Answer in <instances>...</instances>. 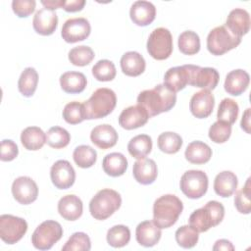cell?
Segmentation results:
<instances>
[{"label": "cell", "mask_w": 251, "mask_h": 251, "mask_svg": "<svg viewBox=\"0 0 251 251\" xmlns=\"http://www.w3.org/2000/svg\"><path fill=\"white\" fill-rule=\"evenodd\" d=\"M176 102V94L164 84H158L152 89H146L137 96V104L143 107L149 117L170 111Z\"/></svg>", "instance_id": "1"}, {"label": "cell", "mask_w": 251, "mask_h": 251, "mask_svg": "<svg viewBox=\"0 0 251 251\" xmlns=\"http://www.w3.org/2000/svg\"><path fill=\"white\" fill-rule=\"evenodd\" d=\"M183 210L181 200L173 194L159 197L153 205V223L160 228L175 225Z\"/></svg>", "instance_id": "2"}, {"label": "cell", "mask_w": 251, "mask_h": 251, "mask_svg": "<svg viewBox=\"0 0 251 251\" xmlns=\"http://www.w3.org/2000/svg\"><path fill=\"white\" fill-rule=\"evenodd\" d=\"M225 207L222 203L212 200L202 208L195 210L189 217V226L195 231L205 232L213 226H218L224 219Z\"/></svg>", "instance_id": "3"}, {"label": "cell", "mask_w": 251, "mask_h": 251, "mask_svg": "<svg viewBox=\"0 0 251 251\" xmlns=\"http://www.w3.org/2000/svg\"><path fill=\"white\" fill-rule=\"evenodd\" d=\"M117 104L115 92L106 87L96 89L90 98L83 103L85 119H101L113 112Z\"/></svg>", "instance_id": "4"}, {"label": "cell", "mask_w": 251, "mask_h": 251, "mask_svg": "<svg viewBox=\"0 0 251 251\" xmlns=\"http://www.w3.org/2000/svg\"><path fill=\"white\" fill-rule=\"evenodd\" d=\"M122 204L121 195L113 189L104 188L99 190L89 203V212L96 220H106L112 216Z\"/></svg>", "instance_id": "5"}, {"label": "cell", "mask_w": 251, "mask_h": 251, "mask_svg": "<svg viewBox=\"0 0 251 251\" xmlns=\"http://www.w3.org/2000/svg\"><path fill=\"white\" fill-rule=\"evenodd\" d=\"M240 42L241 37L234 35L226 25H220L209 32L207 36V49L211 54L221 56L237 47Z\"/></svg>", "instance_id": "6"}, {"label": "cell", "mask_w": 251, "mask_h": 251, "mask_svg": "<svg viewBox=\"0 0 251 251\" xmlns=\"http://www.w3.org/2000/svg\"><path fill=\"white\" fill-rule=\"evenodd\" d=\"M63 235L62 226L52 220L41 223L31 235L32 245L39 250H48L61 239Z\"/></svg>", "instance_id": "7"}, {"label": "cell", "mask_w": 251, "mask_h": 251, "mask_svg": "<svg viewBox=\"0 0 251 251\" xmlns=\"http://www.w3.org/2000/svg\"><path fill=\"white\" fill-rule=\"evenodd\" d=\"M147 51L156 60L168 59L173 52V36L168 28L157 27L149 35Z\"/></svg>", "instance_id": "8"}, {"label": "cell", "mask_w": 251, "mask_h": 251, "mask_svg": "<svg viewBox=\"0 0 251 251\" xmlns=\"http://www.w3.org/2000/svg\"><path fill=\"white\" fill-rule=\"evenodd\" d=\"M208 183V176L203 171L189 170L182 175L179 186L185 196L190 199H198L207 192Z\"/></svg>", "instance_id": "9"}, {"label": "cell", "mask_w": 251, "mask_h": 251, "mask_svg": "<svg viewBox=\"0 0 251 251\" xmlns=\"http://www.w3.org/2000/svg\"><path fill=\"white\" fill-rule=\"evenodd\" d=\"M27 230L25 220L13 215L0 216V237L7 244H15L20 241Z\"/></svg>", "instance_id": "10"}, {"label": "cell", "mask_w": 251, "mask_h": 251, "mask_svg": "<svg viewBox=\"0 0 251 251\" xmlns=\"http://www.w3.org/2000/svg\"><path fill=\"white\" fill-rule=\"evenodd\" d=\"M189 85L200 87L205 90H213L219 82L220 75L218 71L210 67H199L188 65Z\"/></svg>", "instance_id": "11"}, {"label": "cell", "mask_w": 251, "mask_h": 251, "mask_svg": "<svg viewBox=\"0 0 251 251\" xmlns=\"http://www.w3.org/2000/svg\"><path fill=\"white\" fill-rule=\"evenodd\" d=\"M91 31L89 22L84 18H72L65 22L61 35L68 43H75L86 39Z\"/></svg>", "instance_id": "12"}, {"label": "cell", "mask_w": 251, "mask_h": 251, "mask_svg": "<svg viewBox=\"0 0 251 251\" xmlns=\"http://www.w3.org/2000/svg\"><path fill=\"white\" fill-rule=\"evenodd\" d=\"M12 194L20 204L28 205L37 199L38 187L31 177L20 176L13 181Z\"/></svg>", "instance_id": "13"}, {"label": "cell", "mask_w": 251, "mask_h": 251, "mask_svg": "<svg viewBox=\"0 0 251 251\" xmlns=\"http://www.w3.org/2000/svg\"><path fill=\"white\" fill-rule=\"evenodd\" d=\"M50 177L57 188L68 189L75 183V172L69 161L58 160L51 167Z\"/></svg>", "instance_id": "14"}, {"label": "cell", "mask_w": 251, "mask_h": 251, "mask_svg": "<svg viewBox=\"0 0 251 251\" xmlns=\"http://www.w3.org/2000/svg\"><path fill=\"white\" fill-rule=\"evenodd\" d=\"M215 106V97L210 90H201L193 94L189 102L191 114L198 119L209 117Z\"/></svg>", "instance_id": "15"}, {"label": "cell", "mask_w": 251, "mask_h": 251, "mask_svg": "<svg viewBox=\"0 0 251 251\" xmlns=\"http://www.w3.org/2000/svg\"><path fill=\"white\" fill-rule=\"evenodd\" d=\"M149 118L147 111L137 104L123 110L119 116V124L123 128L134 129L144 126Z\"/></svg>", "instance_id": "16"}, {"label": "cell", "mask_w": 251, "mask_h": 251, "mask_svg": "<svg viewBox=\"0 0 251 251\" xmlns=\"http://www.w3.org/2000/svg\"><path fill=\"white\" fill-rule=\"evenodd\" d=\"M32 25L37 33L41 35H51L57 28L58 16L55 11L42 8L35 13Z\"/></svg>", "instance_id": "17"}, {"label": "cell", "mask_w": 251, "mask_h": 251, "mask_svg": "<svg viewBox=\"0 0 251 251\" xmlns=\"http://www.w3.org/2000/svg\"><path fill=\"white\" fill-rule=\"evenodd\" d=\"M129 16L135 25L146 26L155 20L156 8L149 1H135L130 7Z\"/></svg>", "instance_id": "18"}, {"label": "cell", "mask_w": 251, "mask_h": 251, "mask_svg": "<svg viewBox=\"0 0 251 251\" xmlns=\"http://www.w3.org/2000/svg\"><path fill=\"white\" fill-rule=\"evenodd\" d=\"M132 173L137 182L144 185L151 184L155 181L158 176L157 165L152 159L141 158L133 164Z\"/></svg>", "instance_id": "19"}, {"label": "cell", "mask_w": 251, "mask_h": 251, "mask_svg": "<svg viewBox=\"0 0 251 251\" xmlns=\"http://www.w3.org/2000/svg\"><path fill=\"white\" fill-rule=\"evenodd\" d=\"M234 35L242 37L249 31L250 16L249 13L241 8H235L230 11L225 25Z\"/></svg>", "instance_id": "20"}, {"label": "cell", "mask_w": 251, "mask_h": 251, "mask_svg": "<svg viewBox=\"0 0 251 251\" xmlns=\"http://www.w3.org/2000/svg\"><path fill=\"white\" fill-rule=\"evenodd\" d=\"M189 83L188 65L170 68L164 75V85L175 93Z\"/></svg>", "instance_id": "21"}, {"label": "cell", "mask_w": 251, "mask_h": 251, "mask_svg": "<svg viewBox=\"0 0 251 251\" xmlns=\"http://www.w3.org/2000/svg\"><path fill=\"white\" fill-rule=\"evenodd\" d=\"M90 139L98 148L109 149L116 145L118 141V133L110 125H99L91 130Z\"/></svg>", "instance_id": "22"}, {"label": "cell", "mask_w": 251, "mask_h": 251, "mask_svg": "<svg viewBox=\"0 0 251 251\" xmlns=\"http://www.w3.org/2000/svg\"><path fill=\"white\" fill-rule=\"evenodd\" d=\"M250 81V76L248 73L244 70L237 69L229 72L225 80V90L233 96H238L242 94L248 87Z\"/></svg>", "instance_id": "23"}, {"label": "cell", "mask_w": 251, "mask_h": 251, "mask_svg": "<svg viewBox=\"0 0 251 251\" xmlns=\"http://www.w3.org/2000/svg\"><path fill=\"white\" fill-rule=\"evenodd\" d=\"M83 210L82 201L76 195L63 196L58 202V212L67 221H75L81 217Z\"/></svg>", "instance_id": "24"}, {"label": "cell", "mask_w": 251, "mask_h": 251, "mask_svg": "<svg viewBox=\"0 0 251 251\" xmlns=\"http://www.w3.org/2000/svg\"><path fill=\"white\" fill-rule=\"evenodd\" d=\"M162 235L161 228L158 227L153 221H144L138 224L135 230L137 242L144 247H152L156 245Z\"/></svg>", "instance_id": "25"}, {"label": "cell", "mask_w": 251, "mask_h": 251, "mask_svg": "<svg viewBox=\"0 0 251 251\" xmlns=\"http://www.w3.org/2000/svg\"><path fill=\"white\" fill-rule=\"evenodd\" d=\"M121 69L126 75L138 76L144 71L146 63L142 55L135 51H128L121 58Z\"/></svg>", "instance_id": "26"}, {"label": "cell", "mask_w": 251, "mask_h": 251, "mask_svg": "<svg viewBox=\"0 0 251 251\" xmlns=\"http://www.w3.org/2000/svg\"><path fill=\"white\" fill-rule=\"evenodd\" d=\"M237 184V176L230 171H224L216 176L214 190L219 196L229 197L235 192Z\"/></svg>", "instance_id": "27"}, {"label": "cell", "mask_w": 251, "mask_h": 251, "mask_svg": "<svg viewBox=\"0 0 251 251\" xmlns=\"http://www.w3.org/2000/svg\"><path fill=\"white\" fill-rule=\"evenodd\" d=\"M184 155L186 160L192 164H205L212 157V149L206 143L196 140L187 145Z\"/></svg>", "instance_id": "28"}, {"label": "cell", "mask_w": 251, "mask_h": 251, "mask_svg": "<svg viewBox=\"0 0 251 251\" xmlns=\"http://www.w3.org/2000/svg\"><path fill=\"white\" fill-rule=\"evenodd\" d=\"M86 84L85 75L79 72H66L60 76V85L67 93H80L85 89Z\"/></svg>", "instance_id": "29"}, {"label": "cell", "mask_w": 251, "mask_h": 251, "mask_svg": "<svg viewBox=\"0 0 251 251\" xmlns=\"http://www.w3.org/2000/svg\"><path fill=\"white\" fill-rule=\"evenodd\" d=\"M104 172L110 176H123L127 169V160L122 153L113 152L107 154L102 162Z\"/></svg>", "instance_id": "30"}, {"label": "cell", "mask_w": 251, "mask_h": 251, "mask_svg": "<svg viewBox=\"0 0 251 251\" xmlns=\"http://www.w3.org/2000/svg\"><path fill=\"white\" fill-rule=\"evenodd\" d=\"M21 142L25 149L36 151L45 144L46 134L38 126H28L22 131Z\"/></svg>", "instance_id": "31"}, {"label": "cell", "mask_w": 251, "mask_h": 251, "mask_svg": "<svg viewBox=\"0 0 251 251\" xmlns=\"http://www.w3.org/2000/svg\"><path fill=\"white\" fill-rule=\"evenodd\" d=\"M38 74L34 68H25L20 75L18 81L19 91L25 97H31L37 87Z\"/></svg>", "instance_id": "32"}, {"label": "cell", "mask_w": 251, "mask_h": 251, "mask_svg": "<svg viewBox=\"0 0 251 251\" xmlns=\"http://www.w3.org/2000/svg\"><path fill=\"white\" fill-rule=\"evenodd\" d=\"M127 150L133 158H145L152 150V139L147 134L136 135L129 140Z\"/></svg>", "instance_id": "33"}, {"label": "cell", "mask_w": 251, "mask_h": 251, "mask_svg": "<svg viewBox=\"0 0 251 251\" xmlns=\"http://www.w3.org/2000/svg\"><path fill=\"white\" fill-rule=\"evenodd\" d=\"M177 44L179 51L185 55H194L200 50L199 35L192 30H186L180 33Z\"/></svg>", "instance_id": "34"}, {"label": "cell", "mask_w": 251, "mask_h": 251, "mask_svg": "<svg viewBox=\"0 0 251 251\" xmlns=\"http://www.w3.org/2000/svg\"><path fill=\"white\" fill-rule=\"evenodd\" d=\"M106 238L108 244L112 247H124L130 240V230L124 225H117L108 230Z\"/></svg>", "instance_id": "35"}, {"label": "cell", "mask_w": 251, "mask_h": 251, "mask_svg": "<svg viewBox=\"0 0 251 251\" xmlns=\"http://www.w3.org/2000/svg\"><path fill=\"white\" fill-rule=\"evenodd\" d=\"M182 145V138L176 132L166 131L158 136L159 149L167 154H175L179 151Z\"/></svg>", "instance_id": "36"}, {"label": "cell", "mask_w": 251, "mask_h": 251, "mask_svg": "<svg viewBox=\"0 0 251 251\" xmlns=\"http://www.w3.org/2000/svg\"><path fill=\"white\" fill-rule=\"evenodd\" d=\"M238 112H239V107L234 100L230 98H224L219 105V109L217 113L218 121L232 125L233 123H235L237 119Z\"/></svg>", "instance_id": "37"}, {"label": "cell", "mask_w": 251, "mask_h": 251, "mask_svg": "<svg viewBox=\"0 0 251 251\" xmlns=\"http://www.w3.org/2000/svg\"><path fill=\"white\" fill-rule=\"evenodd\" d=\"M75 163L82 169L92 167L97 160L96 151L89 145H79L73 153Z\"/></svg>", "instance_id": "38"}, {"label": "cell", "mask_w": 251, "mask_h": 251, "mask_svg": "<svg viewBox=\"0 0 251 251\" xmlns=\"http://www.w3.org/2000/svg\"><path fill=\"white\" fill-rule=\"evenodd\" d=\"M71 140V135L67 129L60 126H52L46 134L47 144L55 149L66 147Z\"/></svg>", "instance_id": "39"}, {"label": "cell", "mask_w": 251, "mask_h": 251, "mask_svg": "<svg viewBox=\"0 0 251 251\" xmlns=\"http://www.w3.org/2000/svg\"><path fill=\"white\" fill-rule=\"evenodd\" d=\"M117 74L114 63L110 60H100L92 67V75L99 81H111Z\"/></svg>", "instance_id": "40"}, {"label": "cell", "mask_w": 251, "mask_h": 251, "mask_svg": "<svg viewBox=\"0 0 251 251\" xmlns=\"http://www.w3.org/2000/svg\"><path fill=\"white\" fill-rule=\"evenodd\" d=\"M93 50L85 45H80L74 47L69 52V60L70 62L78 67H83L88 65L94 59Z\"/></svg>", "instance_id": "41"}, {"label": "cell", "mask_w": 251, "mask_h": 251, "mask_svg": "<svg viewBox=\"0 0 251 251\" xmlns=\"http://www.w3.org/2000/svg\"><path fill=\"white\" fill-rule=\"evenodd\" d=\"M63 118L71 125H76L86 120L83 104L77 101L68 103L63 110Z\"/></svg>", "instance_id": "42"}, {"label": "cell", "mask_w": 251, "mask_h": 251, "mask_svg": "<svg viewBox=\"0 0 251 251\" xmlns=\"http://www.w3.org/2000/svg\"><path fill=\"white\" fill-rule=\"evenodd\" d=\"M198 232L189 226H182L176 231V240L177 244L182 248L189 249L194 247L198 242Z\"/></svg>", "instance_id": "43"}, {"label": "cell", "mask_w": 251, "mask_h": 251, "mask_svg": "<svg viewBox=\"0 0 251 251\" xmlns=\"http://www.w3.org/2000/svg\"><path fill=\"white\" fill-rule=\"evenodd\" d=\"M250 177L247 178L245 185L239 189L234 196V206L241 214H249L251 211V190Z\"/></svg>", "instance_id": "44"}, {"label": "cell", "mask_w": 251, "mask_h": 251, "mask_svg": "<svg viewBox=\"0 0 251 251\" xmlns=\"http://www.w3.org/2000/svg\"><path fill=\"white\" fill-rule=\"evenodd\" d=\"M91 248L89 236L84 232H75L62 247L63 251H88Z\"/></svg>", "instance_id": "45"}, {"label": "cell", "mask_w": 251, "mask_h": 251, "mask_svg": "<svg viewBox=\"0 0 251 251\" xmlns=\"http://www.w3.org/2000/svg\"><path fill=\"white\" fill-rule=\"evenodd\" d=\"M209 138L215 143L226 142L231 134V125L217 121L209 128Z\"/></svg>", "instance_id": "46"}, {"label": "cell", "mask_w": 251, "mask_h": 251, "mask_svg": "<svg viewBox=\"0 0 251 251\" xmlns=\"http://www.w3.org/2000/svg\"><path fill=\"white\" fill-rule=\"evenodd\" d=\"M36 2L34 0H14L12 2L13 12L19 18H26L35 10Z\"/></svg>", "instance_id": "47"}, {"label": "cell", "mask_w": 251, "mask_h": 251, "mask_svg": "<svg viewBox=\"0 0 251 251\" xmlns=\"http://www.w3.org/2000/svg\"><path fill=\"white\" fill-rule=\"evenodd\" d=\"M19 154L17 144L11 139H4L1 141V156L0 159L3 162L13 161Z\"/></svg>", "instance_id": "48"}, {"label": "cell", "mask_w": 251, "mask_h": 251, "mask_svg": "<svg viewBox=\"0 0 251 251\" xmlns=\"http://www.w3.org/2000/svg\"><path fill=\"white\" fill-rule=\"evenodd\" d=\"M84 5H85V1L84 0H70V1L64 0L62 8L66 12L74 13V12L81 11L82 8L84 7Z\"/></svg>", "instance_id": "49"}, {"label": "cell", "mask_w": 251, "mask_h": 251, "mask_svg": "<svg viewBox=\"0 0 251 251\" xmlns=\"http://www.w3.org/2000/svg\"><path fill=\"white\" fill-rule=\"evenodd\" d=\"M213 250L214 251H221V250H225V251H232L234 250V247L232 245V243L226 239H219L215 242V245L213 246Z\"/></svg>", "instance_id": "50"}, {"label": "cell", "mask_w": 251, "mask_h": 251, "mask_svg": "<svg viewBox=\"0 0 251 251\" xmlns=\"http://www.w3.org/2000/svg\"><path fill=\"white\" fill-rule=\"evenodd\" d=\"M250 109H246V111L244 112L243 116H242V119H241V123H240V126H241V128L244 129L247 133H250Z\"/></svg>", "instance_id": "51"}, {"label": "cell", "mask_w": 251, "mask_h": 251, "mask_svg": "<svg viewBox=\"0 0 251 251\" xmlns=\"http://www.w3.org/2000/svg\"><path fill=\"white\" fill-rule=\"evenodd\" d=\"M63 3L64 0H47V1H41V4L50 10H55L58 8H62L63 7Z\"/></svg>", "instance_id": "52"}]
</instances>
